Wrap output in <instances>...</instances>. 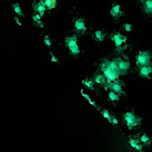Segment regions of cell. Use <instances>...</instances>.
I'll list each match as a JSON object with an SVG mask.
<instances>
[{"mask_svg":"<svg viewBox=\"0 0 152 152\" xmlns=\"http://www.w3.org/2000/svg\"><path fill=\"white\" fill-rule=\"evenodd\" d=\"M124 30L126 31H128V32H130L131 31H132V25L131 24H129V23H125L124 24Z\"/></svg>","mask_w":152,"mask_h":152,"instance_id":"24","label":"cell"},{"mask_svg":"<svg viewBox=\"0 0 152 152\" xmlns=\"http://www.w3.org/2000/svg\"><path fill=\"white\" fill-rule=\"evenodd\" d=\"M75 27L76 31L80 34H84L87 31L86 22L83 18L76 19L75 20Z\"/></svg>","mask_w":152,"mask_h":152,"instance_id":"9","label":"cell"},{"mask_svg":"<svg viewBox=\"0 0 152 152\" xmlns=\"http://www.w3.org/2000/svg\"><path fill=\"white\" fill-rule=\"evenodd\" d=\"M111 39L115 43V46H116V48L118 49L121 48L122 45L127 42V37L122 35L121 33H115L113 35H112Z\"/></svg>","mask_w":152,"mask_h":152,"instance_id":"7","label":"cell"},{"mask_svg":"<svg viewBox=\"0 0 152 152\" xmlns=\"http://www.w3.org/2000/svg\"><path fill=\"white\" fill-rule=\"evenodd\" d=\"M43 42L48 48H50L51 45H52V42H51V40H50V38H49L48 36H45V37H44Z\"/></svg>","mask_w":152,"mask_h":152,"instance_id":"22","label":"cell"},{"mask_svg":"<svg viewBox=\"0 0 152 152\" xmlns=\"http://www.w3.org/2000/svg\"><path fill=\"white\" fill-rule=\"evenodd\" d=\"M124 119L126 122L129 129H133L136 126H139L141 124V119L135 116L132 112H127L124 114Z\"/></svg>","mask_w":152,"mask_h":152,"instance_id":"3","label":"cell"},{"mask_svg":"<svg viewBox=\"0 0 152 152\" xmlns=\"http://www.w3.org/2000/svg\"><path fill=\"white\" fill-rule=\"evenodd\" d=\"M47 9L48 8L46 6V4H45L44 0H40L37 4V3L33 4V10H34V11L37 14H39L41 16H43L45 12L47 10Z\"/></svg>","mask_w":152,"mask_h":152,"instance_id":"8","label":"cell"},{"mask_svg":"<svg viewBox=\"0 0 152 152\" xmlns=\"http://www.w3.org/2000/svg\"><path fill=\"white\" fill-rule=\"evenodd\" d=\"M152 74V66L151 65H146L142 66L140 68L139 71V75L142 78H150V76Z\"/></svg>","mask_w":152,"mask_h":152,"instance_id":"10","label":"cell"},{"mask_svg":"<svg viewBox=\"0 0 152 152\" xmlns=\"http://www.w3.org/2000/svg\"><path fill=\"white\" fill-rule=\"evenodd\" d=\"M94 82H95L96 84L102 85V86H106V84L107 83V79L105 78V76L102 75H100V74L96 75L94 76Z\"/></svg>","mask_w":152,"mask_h":152,"instance_id":"13","label":"cell"},{"mask_svg":"<svg viewBox=\"0 0 152 152\" xmlns=\"http://www.w3.org/2000/svg\"><path fill=\"white\" fill-rule=\"evenodd\" d=\"M101 114L103 116L104 118H106V119L108 120L109 123H111L112 124V119H113V115H111V114L109 113L108 111H107V110H101Z\"/></svg>","mask_w":152,"mask_h":152,"instance_id":"19","label":"cell"},{"mask_svg":"<svg viewBox=\"0 0 152 152\" xmlns=\"http://www.w3.org/2000/svg\"><path fill=\"white\" fill-rule=\"evenodd\" d=\"M110 14H111L112 16L113 17L120 16L122 15V11H121V7H120V5L116 4V5L113 6V8L110 10Z\"/></svg>","mask_w":152,"mask_h":152,"instance_id":"14","label":"cell"},{"mask_svg":"<svg viewBox=\"0 0 152 152\" xmlns=\"http://www.w3.org/2000/svg\"><path fill=\"white\" fill-rule=\"evenodd\" d=\"M94 37L96 38V40H97L98 42H102L105 39V34L102 31H96L95 32V34H94Z\"/></svg>","mask_w":152,"mask_h":152,"instance_id":"18","label":"cell"},{"mask_svg":"<svg viewBox=\"0 0 152 152\" xmlns=\"http://www.w3.org/2000/svg\"><path fill=\"white\" fill-rule=\"evenodd\" d=\"M101 69L107 82L117 81L121 75L119 69L114 59L104 60L101 65Z\"/></svg>","mask_w":152,"mask_h":152,"instance_id":"1","label":"cell"},{"mask_svg":"<svg viewBox=\"0 0 152 152\" xmlns=\"http://www.w3.org/2000/svg\"><path fill=\"white\" fill-rule=\"evenodd\" d=\"M105 88L106 89H109L112 91H114V92H116L118 95H122V94L124 95L125 94L124 91L123 87L121 86V84L118 80L113 82H107L106 84V86H105Z\"/></svg>","mask_w":152,"mask_h":152,"instance_id":"6","label":"cell"},{"mask_svg":"<svg viewBox=\"0 0 152 152\" xmlns=\"http://www.w3.org/2000/svg\"><path fill=\"white\" fill-rule=\"evenodd\" d=\"M112 124H113L117 125L118 124V120L114 116H113V119H112Z\"/></svg>","mask_w":152,"mask_h":152,"instance_id":"28","label":"cell"},{"mask_svg":"<svg viewBox=\"0 0 152 152\" xmlns=\"http://www.w3.org/2000/svg\"><path fill=\"white\" fill-rule=\"evenodd\" d=\"M31 19H32L35 22L39 21V20H41V19H42V16L39 15V14H34L32 16H31Z\"/></svg>","mask_w":152,"mask_h":152,"instance_id":"25","label":"cell"},{"mask_svg":"<svg viewBox=\"0 0 152 152\" xmlns=\"http://www.w3.org/2000/svg\"><path fill=\"white\" fill-rule=\"evenodd\" d=\"M15 22H16L17 25H18V26H22L21 22L20 21V20H19V18H18V17H15Z\"/></svg>","mask_w":152,"mask_h":152,"instance_id":"29","label":"cell"},{"mask_svg":"<svg viewBox=\"0 0 152 152\" xmlns=\"http://www.w3.org/2000/svg\"><path fill=\"white\" fill-rule=\"evenodd\" d=\"M114 61L116 62L118 68L120 71V74L121 75H124L128 73V71L129 69V67H130V64L128 60L123 59L121 58H115Z\"/></svg>","mask_w":152,"mask_h":152,"instance_id":"5","label":"cell"},{"mask_svg":"<svg viewBox=\"0 0 152 152\" xmlns=\"http://www.w3.org/2000/svg\"><path fill=\"white\" fill-rule=\"evenodd\" d=\"M82 84H83L86 87H87L88 89H90V90H94V82L91 81V80H85L82 81Z\"/></svg>","mask_w":152,"mask_h":152,"instance_id":"20","label":"cell"},{"mask_svg":"<svg viewBox=\"0 0 152 152\" xmlns=\"http://www.w3.org/2000/svg\"><path fill=\"white\" fill-rule=\"evenodd\" d=\"M65 45L73 55L77 56L80 53V48L78 45V37L75 35L67 37L65 38Z\"/></svg>","mask_w":152,"mask_h":152,"instance_id":"2","label":"cell"},{"mask_svg":"<svg viewBox=\"0 0 152 152\" xmlns=\"http://www.w3.org/2000/svg\"><path fill=\"white\" fill-rule=\"evenodd\" d=\"M140 141H141L142 143H144V144H150V143H151V139H150V137L147 136L146 134H143V135L140 136Z\"/></svg>","mask_w":152,"mask_h":152,"instance_id":"21","label":"cell"},{"mask_svg":"<svg viewBox=\"0 0 152 152\" xmlns=\"http://www.w3.org/2000/svg\"><path fill=\"white\" fill-rule=\"evenodd\" d=\"M50 54H51V61L53 62V63H58V58L55 56L52 52L50 53Z\"/></svg>","mask_w":152,"mask_h":152,"instance_id":"26","label":"cell"},{"mask_svg":"<svg viewBox=\"0 0 152 152\" xmlns=\"http://www.w3.org/2000/svg\"><path fill=\"white\" fill-rule=\"evenodd\" d=\"M151 55L148 51H140L136 56V64L138 67L151 65Z\"/></svg>","mask_w":152,"mask_h":152,"instance_id":"4","label":"cell"},{"mask_svg":"<svg viewBox=\"0 0 152 152\" xmlns=\"http://www.w3.org/2000/svg\"><path fill=\"white\" fill-rule=\"evenodd\" d=\"M83 91H81V95H82V96H83L84 97L86 98V100H87V101H88V102H89L92 105L93 107H96V104L93 103L92 102H91V98H90V96H88L87 94H86V93L83 92Z\"/></svg>","mask_w":152,"mask_h":152,"instance_id":"23","label":"cell"},{"mask_svg":"<svg viewBox=\"0 0 152 152\" xmlns=\"http://www.w3.org/2000/svg\"><path fill=\"white\" fill-rule=\"evenodd\" d=\"M35 23H36V26H37L38 27H40V28H43L44 27L43 22L42 21V20H39V21L35 22Z\"/></svg>","mask_w":152,"mask_h":152,"instance_id":"27","label":"cell"},{"mask_svg":"<svg viewBox=\"0 0 152 152\" xmlns=\"http://www.w3.org/2000/svg\"><path fill=\"white\" fill-rule=\"evenodd\" d=\"M143 10L147 15H152V0L143 1Z\"/></svg>","mask_w":152,"mask_h":152,"instance_id":"12","label":"cell"},{"mask_svg":"<svg viewBox=\"0 0 152 152\" xmlns=\"http://www.w3.org/2000/svg\"><path fill=\"white\" fill-rule=\"evenodd\" d=\"M44 2L48 10H53L57 6V0H44Z\"/></svg>","mask_w":152,"mask_h":152,"instance_id":"15","label":"cell"},{"mask_svg":"<svg viewBox=\"0 0 152 152\" xmlns=\"http://www.w3.org/2000/svg\"><path fill=\"white\" fill-rule=\"evenodd\" d=\"M129 145L138 151L141 152L142 150H143V145H142L140 140H137L135 138L134 139L129 138Z\"/></svg>","mask_w":152,"mask_h":152,"instance_id":"11","label":"cell"},{"mask_svg":"<svg viewBox=\"0 0 152 152\" xmlns=\"http://www.w3.org/2000/svg\"><path fill=\"white\" fill-rule=\"evenodd\" d=\"M108 99L111 102H118V101H119L120 98L118 94L111 91L108 92Z\"/></svg>","mask_w":152,"mask_h":152,"instance_id":"16","label":"cell"},{"mask_svg":"<svg viewBox=\"0 0 152 152\" xmlns=\"http://www.w3.org/2000/svg\"><path fill=\"white\" fill-rule=\"evenodd\" d=\"M13 9H14V10L15 12V14H16L18 16H23L24 15H23V13H22V10L21 8H20V4L19 3H15V4H13Z\"/></svg>","mask_w":152,"mask_h":152,"instance_id":"17","label":"cell"}]
</instances>
